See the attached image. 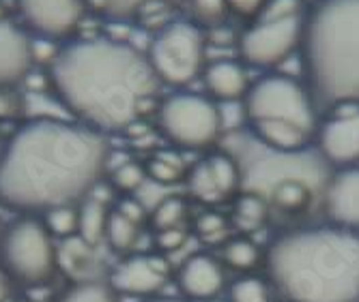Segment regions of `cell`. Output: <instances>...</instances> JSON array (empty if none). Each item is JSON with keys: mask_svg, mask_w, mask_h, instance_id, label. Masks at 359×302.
<instances>
[{"mask_svg": "<svg viewBox=\"0 0 359 302\" xmlns=\"http://www.w3.org/2000/svg\"><path fill=\"white\" fill-rule=\"evenodd\" d=\"M108 165L104 133L60 118L30 120L0 154V204L26 215L78 206L100 187Z\"/></svg>", "mask_w": 359, "mask_h": 302, "instance_id": "6da1fadb", "label": "cell"}, {"mask_svg": "<svg viewBox=\"0 0 359 302\" xmlns=\"http://www.w3.org/2000/svg\"><path fill=\"white\" fill-rule=\"evenodd\" d=\"M159 84L144 52L104 37L60 48L50 64V86L62 108L100 133L134 124Z\"/></svg>", "mask_w": 359, "mask_h": 302, "instance_id": "7a4b0ae2", "label": "cell"}, {"mask_svg": "<svg viewBox=\"0 0 359 302\" xmlns=\"http://www.w3.org/2000/svg\"><path fill=\"white\" fill-rule=\"evenodd\" d=\"M271 292L284 302H359V233L295 225L265 251Z\"/></svg>", "mask_w": 359, "mask_h": 302, "instance_id": "3957f363", "label": "cell"}, {"mask_svg": "<svg viewBox=\"0 0 359 302\" xmlns=\"http://www.w3.org/2000/svg\"><path fill=\"white\" fill-rule=\"evenodd\" d=\"M299 52L318 114L359 106V0H318L306 15Z\"/></svg>", "mask_w": 359, "mask_h": 302, "instance_id": "277c9868", "label": "cell"}, {"mask_svg": "<svg viewBox=\"0 0 359 302\" xmlns=\"http://www.w3.org/2000/svg\"><path fill=\"white\" fill-rule=\"evenodd\" d=\"M243 116L260 146L282 154H299L318 131V110L304 82L269 73L250 84L243 96Z\"/></svg>", "mask_w": 359, "mask_h": 302, "instance_id": "5b68a950", "label": "cell"}, {"mask_svg": "<svg viewBox=\"0 0 359 302\" xmlns=\"http://www.w3.org/2000/svg\"><path fill=\"white\" fill-rule=\"evenodd\" d=\"M0 264L11 283L26 289L48 285L58 273V247L41 219L22 217L3 229Z\"/></svg>", "mask_w": 359, "mask_h": 302, "instance_id": "8992f818", "label": "cell"}, {"mask_svg": "<svg viewBox=\"0 0 359 302\" xmlns=\"http://www.w3.org/2000/svg\"><path fill=\"white\" fill-rule=\"evenodd\" d=\"M144 54L161 84L183 88L205 69L207 37L194 22L170 20L155 32Z\"/></svg>", "mask_w": 359, "mask_h": 302, "instance_id": "52a82bcc", "label": "cell"}, {"mask_svg": "<svg viewBox=\"0 0 359 302\" xmlns=\"http://www.w3.org/2000/svg\"><path fill=\"white\" fill-rule=\"evenodd\" d=\"M159 129L166 140L185 150L213 146L222 136L219 106L213 99L196 92H175L161 101L157 110Z\"/></svg>", "mask_w": 359, "mask_h": 302, "instance_id": "ba28073f", "label": "cell"}, {"mask_svg": "<svg viewBox=\"0 0 359 302\" xmlns=\"http://www.w3.org/2000/svg\"><path fill=\"white\" fill-rule=\"evenodd\" d=\"M306 15L288 20L254 17L239 37L241 60L250 66H258V69H273L284 62L292 52L302 48Z\"/></svg>", "mask_w": 359, "mask_h": 302, "instance_id": "9c48e42d", "label": "cell"}, {"mask_svg": "<svg viewBox=\"0 0 359 302\" xmlns=\"http://www.w3.org/2000/svg\"><path fill=\"white\" fill-rule=\"evenodd\" d=\"M316 148L325 163L340 170L357 167L359 163V106H344L332 110L316 131Z\"/></svg>", "mask_w": 359, "mask_h": 302, "instance_id": "30bf717a", "label": "cell"}, {"mask_svg": "<svg viewBox=\"0 0 359 302\" xmlns=\"http://www.w3.org/2000/svg\"><path fill=\"white\" fill-rule=\"evenodd\" d=\"M18 9L37 37L58 41L80 26L86 0H18Z\"/></svg>", "mask_w": 359, "mask_h": 302, "instance_id": "8fae6325", "label": "cell"}, {"mask_svg": "<svg viewBox=\"0 0 359 302\" xmlns=\"http://www.w3.org/2000/svg\"><path fill=\"white\" fill-rule=\"evenodd\" d=\"M168 261L161 255H129L110 275V285L125 296H153L168 281Z\"/></svg>", "mask_w": 359, "mask_h": 302, "instance_id": "7c38bea8", "label": "cell"}, {"mask_svg": "<svg viewBox=\"0 0 359 302\" xmlns=\"http://www.w3.org/2000/svg\"><path fill=\"white\" fill-rule=\"evenodd\" d=\"M320 210L334 227L359 229V167H344L327 178Z\"/></svg>", "mask_w": 359, "mask_h": 302, "instance_id": "4fadbf2b", "label": "cell"}, {"mask_svg": "<svg viewBox=\"0 0 359 302\" xmlns=\"http://www.w3.org/2000/svg\"><path fill=\"white\" fill-rule=\"evenodd\" d=\"M177 283L187 300H211L226 285L224 266L213 255L196 253L179 268Z\"/></svg>", "mask_w": 359, "mask_h": 302, "instance_id": "5bb4252c", "label": "cell"}, {"mask_svg": "<svg viewBox=\"0 0 359 302\" xmlns=\"http://www.w3.org/2000/svg\"><path fill=\"white\" fill-rule=\"evenodd\" d=\"M30 37L9 20L0 22V84L18 86L32 69Z\"/></svg>", "mask_w": 359, "mask_h": 302, "instance_id": "9a60e30c", "label": "cell"}, {"mask_svg": "<svg viewBox=\"0 0 359 302\" xmlns=\"http://www.w3.org/2000/svg\"><path fill=\"white\" fill-rule=\"evenodd\" d=\"M205 88L211 94L213 101H222V103H235V101H243L250 80L245 73V66L237 60H213L203 69Z\"/></svg>", "mask_w": 359, "mask_h": 302, "instance_id": "2e32d148", "label": "cell"}, {"mask_svg": "<svg viewBox=\"0 0 359 302\" xmlns=\"http://www.w3.org/2000/svg\"><path fill=\"white\" fill-rule=\"evenodd\" d=\"M110 210L112 208H108L102 199L93 195L84 197L78 204V238L84 240L88 247L104 243Z\"/></svg>", "mask_w": 359, "mask_h": 302, "instance_id": "e0dca14e", "label": "cell"}, {"mask_svg": "<svg viewBox=\"0 0 359 302\" xmlns=\"http://www.w3.org/2000/svg\"><path fill=\"white\" fill-rule=\"evenodd\" d=\"M147 176L153 185L170 187L179 185L187 176V167L177 150H159L147 163Z\"/></svg>", "mask_w": 359, "mask_h": 302, "instance_id": "ac0fdd59", "label": "cell"}, {"mask_svg": "<svg viewBox=\"0 0 359 302\" xmlns=\"http://www.w3.org/2000/svg\"><path fill=\"white\" fill-rule=\"evenodd\" d=\"M207 165H209L213 182H215L222 199L233 197L235 193H239L241 174H239V165L231 152H215V154L207 157Z\"/></svg>", "mask_w": 359, "mask_h": 302, "instance_id": "d6986e66", "label": "cell"}, {"mask_svg": "<svg viewBox=\"0 0 359 302\" xmlns=\"http://www.w3.org/2000/svg\"><path fill=\"white\" fill-rule=\"evenodd\" d=\"M142 233V225L129 221L127 217H123L121 213H116L114 208L110 210L108 217V225H106V236L104 243H108V247L116 253H127L132 251Z\"/></svg>", "mask_w": 359, "mask_h": 302, "instance_id": "ffe728a7", "label": "cell"}, {"mask_svg": "<svg viewBox=\"0 0 359 302\" xmlns=\"http://www.w3.org/2000/svg\"><path fill=\"white\" fill-rule=\"evenodd\" d=\"M219 261L222 266L233 268V271L239 273H250L256 268V264L260 261V249L256 247V243H252L250 238H228L222 249H219Z\"/></svg>", "mask_w": 359, "mask_h": 302, "instance_id": "44dd1931", "label": "cell"}, {"mask_svg": "<svg viewBox=\"0 0 359 302\" xmlns=\"http://www.w3.org/2000/svg\"><path fill=\"white\" fill-rule=\"evenodd\" d=\"M56 302H118V292L104 279H82L65 289Z\"/></svg>", "mask_w": 359, "mask_h": 302, "instance_id": "7402d4cb", "label": "cell"}, {"mask_svg": "<svg viewBox=\"0 0 359 302\" xmlns=\"http://www.w3.org/2000/svg\"><path fill=\"white\" fill-rule=\"evenodd\" d=\"M269 219H271V215H269L265 199H260L254 193H239L237 195L235 208H233V221L241 229H245V231L260 229Z\"/></svg>", "mask_w": 359, "mask_h": 302, "instance_id": "603a6c76", "label": "cell"}, {"mask_svg": "<svg viewBox=\"0 0 359 302\" xmlns=\"http://www.w3.org/2000/svg\"><path fill=\"white\" fill-rule=\"evenodd\" d=\"M151 225L157 229H170V227H185L187 221V204L185 199L177 195H168L164 199H159L153 213L149 215Z\"/></svg>", "mask_w": 359, "mask_h": 302, "instance_id": "cb8c5ba5", "label": "cell"}, {"mask_svg": "<svg viewBox=\"0 0 359 302\" xmlns=\"http://www.w3.org/2000/svg\"><path fill=\"white\" fill-rule=\"evenodd\" d=\"M41 221L54 240H69L78 236V206H56L43 213Z\"/></svg>", "mask_w": 359, "mask_h": 302, "instance_id": "d4e9b609", "label": "cell"}, {"mask_svg": "<svg viewBox=\"0 0 359 302\" xmlns=\"http://www.w3.org/2000/svg\"><path fill=\"white\" fill-rule=\"evenodd\" d=\"M110 180H112V187L118 191V193H125V195H134L138 193L149 176H147V167L144 163L140 161H125L121 163L118 167H114L112 174H110Z\"/></svg>", "mask_w": 359, "mask_h": 302, "instance_id": "484cf974", "label": "cell"}, {"mask_svg": "<svg viewBox=\"0 0 359 302\" xmlns=\"http://www.w3.org/2000/svg\"><path fill=\"white\" fill-rule=\"evenodd\" d=\"M187 185H189V193L205 201V204H215V201H222V195L217 193V187L213 182L211 170L207 165V159L201 161L198 165H194L187 172Z\"/></svg>", "mask_w": 359, "mask_h": 302, "instance_id": "4316f807", "label": "cell"}, {"mask_svg": "<svg viewBox=\"0 0 359 302\" xmlns=\"http://www.w3.org/2000/svg\"><path fill=\"white\" fill-rule=\"evenodd\" d=\"M228 302H271V287L256 277H239L228 287Z\"/></svg>", "mask_w": 359, "mask_h": 302, "instance_id": "83f0119b", "label": "cell"}, {"mask_svg": "<svg viewBox=\"0 0 359 302\" xmlns=\"http://www.w3.org/2000/svg\"><path fill=\"white\" fill-rule=\"evenodd\" d=\"M194 231L198 238L207 245H224L228 240V231H231V221L219 213H203L194 221Z\"/></svg>", "mask_w": 359, "mask_h": 302, "instance_id": "f1b7e54d", "label": "cell"}, {"mask_svg": "<svg viewBox=\"0 0 359 302\" xmlns=\"http://www.w3.org/2000/svg\"><path fill=\"white\" fill-rule=\"evenodd\" d=\"M153 3H161V5H175L179 0H86V5H93L97 9H102L104 13H108L114 20H125L136 15L142 7L153 5Z\"/></svg>", "mask_w": 359, "mask_h": 302, "instance_id": "f546056e", "label": "cell"}, {"mask_svg": "<svg viewBox=\"0 0 359 302\" xmlns=\"http://www.w3.org/2000/svg\"><path fill=\"white\" fill-rule=\"evenodd\" d=\"M306 13H308L306 0H265L256 17L288 20V17H304Z\"/></svg>", "mask_w": 359, "mask_h": 302, "instance_id": "4dcf8cb0", "label": "cell"}, {"mask_svg": "<svg viewBox=\"0 0 359 302\" xmlns=\"http://www.w3.org/2000/svg\"><path fill=\"white\" fill-rule=\"evenodd\" d=\"M189 7L194 15L198 17L205 26H222V22L228 15V3L226 0H189Z\"/></svg>", "mask_w": 359, "mask_h": 302, "instance_id": "1f68e13d", "label": "cell"}, {"mask_svg": "<svg viewBox=\"0 0 359 302\" xmlns=\"http://www.w3.org/2000/svg\"><path fill=\"white\" fill-rule=\"evenodd\" d=\"M26 112V99L15 86L0 84V120H15Z\"/></svg>", "mask_w": 359, "mask_h": 302, "instance_id": "d6a6232c", "label": "cell"}, {"mask_svg": "<svg viewBox=\"0 0 359 302\" xmlns=\"http://www.w3.org/2000/svg\"><path fill=\"white\" fill-rule=\"evenodd\" d=\"M187 240V231L185 227H170V229H157L155 231V245L159 251L170 253L179 251Z\"/></svg>", "mask_w": 359, "mask_h": 302, "instance_id": "836d02e7", "label": "cell"}, {"mask_svg": "<svg viewBox=\"0 0 359 302\" xmlns=\"http://www.w3.org/2000/svg\"><path fill=\"white\" fill-rule=\"evenodd\" d=\"M116 213H121L123 217H127L129 221H134L138 225H144L149 221V213H147V206L142 204L140 199L136 197H125L118 201V206L114 208Z\"/></svg>", "mask_w": 359, "mask_h": 302, "instance_id": "e575fe53", "label": "cell"}, {"mask_svg": "<svg viewBox=\"0 0 359 302\" xmlns=\"http://www.w3.org/2000/svg\"><path fill=\"white\" fill-rule=\"evenodd\" d=\"M226 3H228V9H231V11L254 20L265 0H226Z\"/></svg>", "mask_w": 359, "mask_h": 302, "instance_id": "d590c367", "label": "cell"}, {"mask_svg": "<svg viewBox=\"0 0 359 302\" xmlns=\"http://www.w3.org/2000/svg\"><path fill=\"white\" fill-rule=\"evenodd\" d=\"M11 298V285L7 279H0V302H9Z\"/></svg>", "mask_w": 359, "mask_h": 302, "instance_id": "8d00e7d4", "label": "cell"}, {"mask_svg": "<svg viewBox=\"0 0 359 302\" xmlns=\"http://www.w3.org/2000/svg\"><path fill=\"white\" fill-rule=\"evenodd\" d=\"M151 302H187V300H177V298H155Z\"/></svg>", "mask_w": 359, "mask_h": 302, "instance_id": "74e56055", "label": "cell"}, {"mask_svg": "<svg viewBox=\"0 0 359 302\" xmlns=\"http://www.w3.org/2000/svg\"><path fill=\"white\" fill-rule=\"evenodd\" d=\"M7 20V11H5V5L0 3V22H5Z\"/></svg>", "mask_w": 359, "mask_h": 302, "instance_id": "f35d334b", "label": "cell"}, {"mask_svg": "<svg viewBox=\"0 0 359 302\" xmlns=\"http://www.w3.org/2000/svg\"><path fill=\"white\" fill-rule=\"evenodd\" d=\"M18 302H39V300H32V298H22V300H18Z\"/></svg>", "mask_w": 359, "mask_h": 302, "instance_id": "ab89813d", "label": "cell"}, {"mask_svg": "<svg viewBox=\"0 0 359 302\" xmlns=\"http://www.w3.org/2000/svg\"><path fill=\"white\" fill-rule=\"evenodd\" d=\"M0 236H3V227H0Z\"/></svg>", "mask_w": 359, "mask_h": 302, "instance_id": "60d3db41", "label": "cell"}]
</instances>
